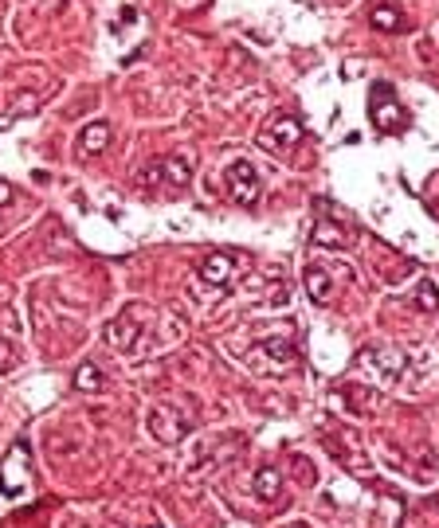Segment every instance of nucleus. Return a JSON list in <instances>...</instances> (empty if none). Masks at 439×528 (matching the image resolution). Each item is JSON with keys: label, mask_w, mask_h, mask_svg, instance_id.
Returning a JSON list of instances; mask_svg holds the SVG:
<instances>
[{"label": "nucleus", "mask_w": 439, "mask_h": 528, "mask_svg": "<svg viewBox=\"0 0 439 528\" xmlns=\"http://www.w3.org/2000/svg\"><path fill=\"white\" fill-rule=\"evenodd\" d=\"M306 293H310L318 305H329V302H333V286H329V274H326L322 266H310V270H306Z\"/></svg>", "instance_id": "nucleus-9"}, {"label": "nucleus", "mask_w": 439, "mask_h": 528, "mask_svg": "<svg viewBox=\"0 0 439 528\" xmlns=\"http://www.w3.org/2000/svg\"><path fill=\"white\" fill-rule=\"evenodd\" d=\"M106 341L118 348V352H130L133 341H138V325L126 321V313H122L118 321H110V325H106Z\"/></svg>", "instance_id": "nucleus-5"}, {"label": "nucleus", "mask_w": 439, "mask_h": 528, "mask_svg": "<svg viewBox=\"0 0 439 528\" xmlns=\"http://www.w3.org/2000/svg\"><path fill=\"white\" fill-rule=\"evenodd\" d=\"M298 141H302V126H298L290 114H279V118L267 121V130L259 133V145L271 153H286V149H295Z\"/></svg>", "instance_id": "nucleus-1"}, {"label": "nucleus", "mask_w": 439, "mask_h": 528, "mask_svg": "<svg viewBox=\"0 0 439 528\" xmlns=\"http://www.w3.org/2000/svg\"><path fill=\"white\" fill-rule=\"evenodd\" d=\"M110 145V126L106 121H87L83 133H78V153L90 157V153H102Z\"/></svg>", "instance_id": "nucleus-3"}, {"label": "nucleus", "mask_w": 439, "mask_h": 528, "mask_svg": "<svg viewBox=\"0 0 439 528\" xmlns=\"http://www.w3.org/2000/svg\"><path fill=\"white\" fill-rule=\"evenodd\" d=\"M279 470H259V477H255V493L263 497V501H274L279 497Z\"/></svg>", "instance_id": "nucleus-10"}, {"label": "nucleus", "mask_w": 439, "mask_h": 528, "mask_svg": "<svg viewBox=\"0 0 439 528\" xmlns=\"http://www.w3.org/2000/svg\"><path fill=\"white\" fill-rule=\"evenodd\" d=\"M78 388H99V368H83V372H78Z\"/></svg>", "instance_id": "nucleus-13"}, {"label": "nucleus", "mask_w": 439, "mask_h": 528, "mask_svg": "<svg viewBox=\"0 0 439 528\" xmlns=\"http://www.w3.org/2000/svg\"><path fill=\"white\" fill-rule=\"evenodd\" d=\"M314 247H345L353 239V231L345 223H314Z\"/></svg>", "instance_id": "nucleus-4"}, {"label": "nucleus", "mask_w": 439, "mask_h": 528, "mask_svg": "<svg viewBox=\"0 0 439 528\" xmlns=\"http://www.w3.org/2000/svg\"><path fill=\"white\" fill-rule=\"evenodd\" d=\"M373 118H376V126H381V130L396 133L400 126H404V110L396 106L392 98H381V102H373Z\"/></svg>", "instance_id": "nucleus-8"}, {"label": "nucleus", "mask_w": 439, "mask_h": 528, "mask_svg": "<svg viewBox=\"0 0 439 528\" xmlns=\"http://www.w3.org/2000/svg\"><path fill=\"white\" fill-rule=\"evenodd\" d=\"M8 196H12V188L8 184H0V204H8Z\"/></svg>", "instance_id": "nucleus-14"}, {"label": "nucleus", "mask_w": 439, "mask_h": 528, "mask_svg": "<svg viewBox=\"0 0 439 528\" xmlns=\"http://www.w3.org/2000/svg\"><path fill=\"white\" fill-rule=\"evenodd\" d=\"M224 176H228V188H231V196H235V204L251 207L255 200H259V173L251 169V161H231Z\"/></svg>", "instance_id": "nucleus-2"}, {"label": "nucleus", "mask_w": 439, "mask_h": 528, "mask_svg": "<svg viewBox=\"0 0 439 528\" xmlns=\"http://www.w3.org/2000/svg\"><path fill=\"white\" fill-rule=\"evenodd\" d=\"M416 302H420V309H424V313H439V293H436V282H420Z\"/></svg>", "instance_id": "nucleus-11"}, {"label": "nucleus", "mask_w": 439, "mask_h": 528, "mask_svg": "<svg viewBox=\"0 0 439 528\" xmlns=\"http://www.w3.org/2000/svg\"><path fill=\"white\" fill-rule=\"evenodd\" d=\"M149 173L157 176V180H169V184H176V188H181V184H188V176H192V164L188 161H181V157H169V161H161V164H154V169H149Z\"/></svg>", "instance_id": "nucleus-6"}, {"label": "nucleus", "mask_w": 439, "mask_h": 528, "mask_svg": "<svg viewBox=\"0 0 439 528\" xmlns=\"http://www.w3.org/2000/svg\"><path fill=\"white\" fill-rule=\"evenodd\" d=\"M231 274V255H208L204 259V266H200V278H204V286H224Z\"/></svg>", "instance_id": "nucleus-7"}, {"label": "nucleus", "mask_w": 439, "mask_h": 528, "mask_svg": "<svg viewBox=\"0 0 439 528\" xmlns=\"http://www.w3.org/2000/svg\"><path fill=\"white\" fill-rule=\"evenodd\" d=\"M373 24H376V28H388V32H392V28H400V20H396L392 8H376V12H373Z\"/></svg>", "instance_id": "nucleus-12"}]
</instances>
